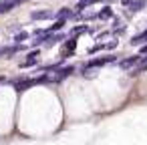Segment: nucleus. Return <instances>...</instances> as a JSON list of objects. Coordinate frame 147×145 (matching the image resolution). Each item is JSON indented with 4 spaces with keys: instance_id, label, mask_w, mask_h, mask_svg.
<instances>
[{
    "instance_id": "7ed1b4c3",
    "label": "nucleus",
    "mask_w": 147,
    "mask_h": 145,
    "mask_svg": "<svg viewBox=\"0 0 147 145\" xmlns=\"http://www.w3.org/2000/svg\"><path fill=\"white\" fill-rule=\"evenodd\" d=\"M53 16H57V14H53L51 10H34L30 14L32 20H47V18H53Z\"/></svg>"
},
{
    "instance_id": "f257e3e1",
    "label": "nucleus",
    "mask_w": 147,
    "mask_h": 145,
    "mask_svg": "<svg viewBox=\"0 0 147 145\" xmlns=\"http://www.w3.org/2000/svg\"><path fill=\"white\" fill-rule=\"evenodd\" d=\"M117 59L115 57H103V59H93V61H89L85 67H89V69H97V67H103V65H109V63H115Z\"/></svg>"
},
{
    "instance_id": "9d476101",
    "label": "nucleus",
    "mask_w": 147,
    "mask_h": 145,
    "mask_svg": "<svg viewBox=\"0 0 147 145\" xmlns=\"http://www.w3.org/2000/svg\"><path fill=\"white\" fill-rule=\"evenodd\" d=\"M97 18H103V20H107V18H113V10H111V8H103V10L97 14Z\"/></svg>"
},
{
    "instance_id": "f03ea898",
    "label": "nucleus",
    "mask_w": 147,
    "mask_h": 145,
    "mask_svg": "<svg viewBox=\"0 0 147 145\" xmlns=\"http://www.w3.org/2000/svg\"><path fill=\"white\" fill-rule=\"evenodd\" d=\"M141 55H137V57H129V59H123L121 63H119V67L121 69H131V67H135L137 63H141Z\"/></svg>"
},
{
    "instance_id": "a211bd4d",
    "label": "nucleus",
    "mask_w": 147,
    "mask_h": 145,
    "mask_svg": "<svg viewBox=\"0 0 147 145\" xmlns=\"http://www.w3.org/2000/svg\"><path fill=\"white\" fill-rule=\"evenodd\" d=\"M0 57H2V49H0Z\"/></svg>"
},
{
    "instance_id": "6e6552de",
    "label": "nucleus",
    "mask_w": 147,
    "mask_h": 145,
    "mask_svg": "<svg viewBox=\"0 0 147 145\" xmlns=\"http://www.w3.org/2000/svg\"><path fill=\"white\" fill-rule=\"evenodd\" d=\"M71 16H75L71 8H63V10L57 12V20H67V18H71Z\"/></svg>"
},
{
    "instance_id": "ddd939ff",
    "label": "nucleus",
    "mask_w": 147,
    "mask_h": 145,
    "mask_svg": "<svg viewBox=\"0 0 147 145\" xmlns=\"http://www.w3.org/2000/svg\"><path fill=\"white\" fill-rule=\"evenodd\" d=\"M83 32H89V26L83 24V26H75V28H73V34H75V36H77V34H83Z\"/></svg>"
},
{
    "instance_id": "9b49d317",
    "label": "nucleus",
    "mask_w": 147,
    "mask_h": 145,
    "mask_svg": "<svg viewBox=\"0 0 147 145\" xmlns=\"http://www.w3.org/2000/svg\"><path fill=\"white\" fill-rule=\"evenodd\" d=\"M26 38H28V32H24V30H22V32H18V34L14 36V42H16V45H20V42H24Z\"/></svg>"
},
{
    "instance_id": "0eeeda50",
    "label": "nucleus",
    "mask_w": 147,
    "mask_h": 145,
    "mask_svg": "<svg viewBox=\"0 0 147 145\" xmlns=\"http://www.w3.org/2000/svg\"><path fill=\"white\" fill-rule=\"evenodd\" d=\"M145 4H147V0H131V2H127V8L133 10V12H137V10H143Z\"/></svg>"
},
{
    "instance_id": "dca6fc26",
    "label": "nucleus",
    "mask_w": 147,
    "mask_h": 145,
    "mask_svg": "<svg viewBox=\"0 0 147 145\" xmlns=\"http://www.w3.org/2000/svg\"><path fill=\"white\" fill-rule=\"evenodd\" d=\"M139 55H141V57H147V45H143V47H141V51H139Z\"/></svg>"
},
{
    "instance_id": "39448f33",
    "label": "nucleus",
    "mask_w": 147,
    "mask_h": 145,
    "mask_svg": "<svg viewBox=\"0 0 147 145\" xmlns=\"http://www.w3.org/2000/svg\"><path fill=\"white\" fill-rule=\"evenodd\" d=\"M38 55H40L38 51H32V53L28 55V59L20 63V67H22V69H26V67H34V65H36V59H38Z\"/></svg>"
},
{
    "instance_id": "4468645a",
    "label": "nucleus",
    "mask_w": 147,
    "mask_h": 145,
    "mask_svg": "<svg viewBox=\"0 0 147 145\" xmlns=\"http://www.w3.org/2000/svg\"><path fill=\"white\" fill-rule=\"evenodd\" d=\"M63 26H65V20H57V22L51 26V30H49V32H53V30H59V28H63Z\"/></svg>"
},
{
    "instance_id": "20e7f679",
    "label": "nucleus",
    "mask_w": 147,
    "mask_h": 145,
    "mask_svg": "<svg viewBox=\"0 0 147 145\" xmlns=\"http://www.w3.org/2000/svg\"><path fill=\"white\" fill-rule=\"evenodd\" d=\"M36 83V79H22V81H14V89L16 91H26L28 87H32Z\"/></svg>"
},
{
    "instance_id": "1a4fd4ad",
    "label": "nucleus",
    "mask_w": 147,
    "mask_h": 145,
    "mask_svg": "<svg viewBox=\"0 0 147 145\" xmlns=\"http://www.w3.org/2000/svg\"><path fill=\"white\" fill-rule=\"evenodd\" d=\"M95 2H99V0H81V2L77 4V12H81L83 8H87V6H91V4H95Z\"/></svg>"
},
{
    "instance_id": "f8f14e48",
    "label": "nucleus",
    "mask_w": 147,
    "mask_h": 145,
    "mask_svg": "<svg viewBox=\"0 0 147 145\" xmlns=\"http://www.w3.org/2000/svg\"><path fill=\"white\" fill-rule=\"evenodd\" d=\"M75 49H77V38H71V40L65 45V51H67V53H73Z\"/></svg>"
},
{
    "instance_id": "423d86ee",
    "label": "nucleus",
    "mask_w": 147,
    "mask_h": 145,
    "mask_svg": "<svg viewBox=\"0 0 147 145\" xmlns=\"http://www.w3.org/2000/svg\"><path fill=\"white\" fill-rule=\"evenodd\" d=\"M18 4H20V0H2V2H0V12H8Z\"/></svg>"
},
{
    "instance_id": "f3484780",
    "label": "nucleus",
    "mask_w": 147,
    "mask_h": 145,
    "mask_svg": "<svg viewBox=\"0 0 147 145\" xmlns=\"http://www.w3.org/2000/svg\"><path fill=\"white\" fill-rule=\"evenodd\" d=\"M121 2H125V4H127V2H131V0H121Z\"/></svg>"
},
{
    "instance_id": "2eb2a0df",
    "label": "nucleus",
    "mask_w": 147,
    "mask_h": 145,
    "mask_svg": "<svg viewBox=\"0 0 147 145\" xmlns=\"http://www.w3.org/2000/svg\"><path fill=\"white\" fill-rule=\"evenodd\" d=\"M101 49H105V45H95V47H91L89 49V55H95L97 51H101Z\"/></svg>"
}]
</instances>
